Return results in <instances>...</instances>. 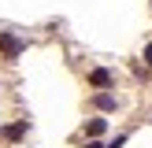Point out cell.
<instances>
[{"label": "cell", "mask_w": 152, "mask_h": 148, "mask_svg": "<svg viewBox=\"0 0 152 148\" xmlns=\"http://www.w3.org/2000/svg\"><path fill=\"white\" fill-rule=\"evenodd\" d=\"M96 107H100V111H115V107H119V100H115L111 93H100V96H96Z\"/></svg>", "instance_id": "3957f363"}, {"label": "cell", "mask_w": 152, "mask_h": 148, "mask_svg": "<svg viewBox=\"0 0 152 148\" xmlns=\"http://www.w3.org/2000/svg\"><path fill=\"white\" fill-rule=\"evenodd\" d=\"M22 130H26V126H22V122H15V126H7V130H4V133H7V137H11V141H15V137H22Z\"/></svg>", "instance_id": "5b68a950"}, {"label": "cell", "mask_w": 152, "mask_h": 148, "mask_svg": "<svg viewBox=\"0 0 152 148\" xmlns=\"http://www.w3.org/2000/svg\"><path fill=\"white\" fill-rule=\"evenodd\" d=\"M145 59H148V67H152V44H148V48H145Z\"/></svg>", "instance_id": "52a82bcc"}, {"label": "cell", "mask_w": 152, "mask_h": 148, "mask_svg": "<svg viewBox=\"0 0 152 148\" xmlns=\"http://www.w3.org/2000/svg\"><path fill=\"white\" fill-rule=\"evenodd\" d=\"M104 130H108V122H104V118H89V126H86V133H89V137H100Z\"/></svg>", "instance_id": "277c9868"}, {"label": "cell", "mask_w": 152, "mask_h": 148, "mask_svg": "<svg viewBox=\"0 0 152 148\" xmlns=\"http://www.w3.org/2000/svg\"><path fill=\"white\" fill-rule=\"evenodd\" d=\"M22 48H26V44H22L19 37H15V33H7V30H4V33H0V52H4L7 59H15V56H22Z\"/></svg>", "instance_id": "6da1fadb"}, {"label": "cell", "mask_w": 152, "mask_h": 148, "mask_svg": "<svg viewBox=\"0 0 152 148\" xmlns=\"http://www.w3.org/2000/svg\"><path fill=\"white\" fill-rule=\"evenodd\" d=\"M86 148H108V144H100V141H89V144Z\"/></svg>", "instance_id": "8992f818"}, {"label": "cell", "mask_w": 152, "mask_h": 148, "mask_svg": "<svg viewBox=\"0 0 152 148\" xmlns=\"http://www.w3.org/2000/svg\"><path fill=\"white\" fill-rule=\"evenodd\" d=\"M89 85H96V89H104V85H111V70H104V67H96V70L89 74Z\"/></svg>", "instance_id": "7a4b0ae2"}]
</instances>
